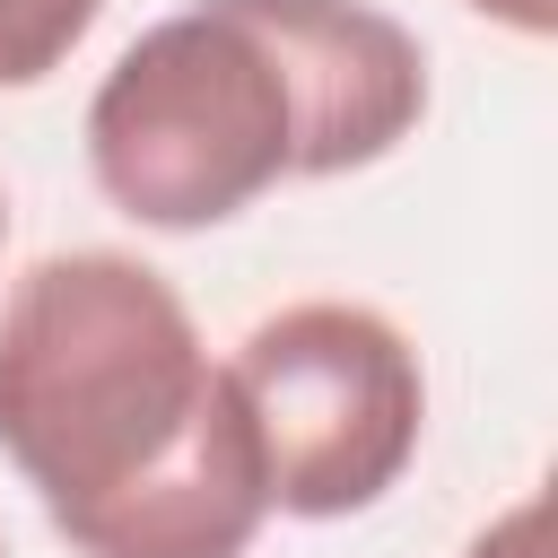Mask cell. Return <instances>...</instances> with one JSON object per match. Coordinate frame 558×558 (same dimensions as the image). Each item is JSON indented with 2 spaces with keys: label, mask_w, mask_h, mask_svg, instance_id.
<instances>
[{
  "label": "cell",
  "mask_w": 558,
  "mask_h": 558,
  "mask_svg": "<svg viewBox=\"0 0 558 558\" xmlns=\"http://www.w3.org/2000/svg\"><path fill=\"white\" fill-rule=\"evenodd\" d=\"M0 453L78 558H244L270 488L235 375L140 253H44L0 296Z\"/></svg>",
  "instance_id": "6da1fadb"
},
{
  "label": "cell",
  "mask_w": 558,
  "mask_h": 558,
  "mask_svg": "<svg viewBox=\"0 0 558 558\" xmlns=\"http://www.w3.org/2000/svg\"><path fill=\"white\" fill-rule=\"evenodd\" d=\"M418 113L427 52L375 0H192L105 70L87 166L122 218L192 235L392 157Z\"/></svg>",
  "instance_id": "7a4b0ae2"
},
{
  "label": "cell",
  "mask_w": 558,
  "mask_h": 558,
  "mask_svg": "<svg viewBox=\"0 0 558 558\" xmlns=\"http://www.w3.org/2000/svg\"><path fill=\"white\" fill-rule=\"evenodd\" d=\"M227 375L244 392L262 488L279 514L305 523L366 514L418 453L427 375L418 349L375 305H340V296L279 305L244 331Z\"/></svg>",
  "instance_id": "3957f363"
},
{
  "label": "cell",
  "mask_w": 558,
  "mask_h": 558,
  "mask_svg": "<svg viewBox=\"0 0 558 558\" xmlns=\"http://www.w3.org/2000/svg\"><path fill=\"white\" fill-rule=\"evenodd\" d=\"M96 9H105V0H0V87L52 78V70L87 44Z\"/></svg>",
  "instance_id": "277c9868"
},
{
  "label": "cell",
  "mask_w": 558,
  "mask_h": 558,
  "mask_svg": "<svg viewBox=\"0 0 558 558\" xmlns=\"http://www.w3.org/2000/svg\"><path fill=\"white\" fill-rule=\"evenodd\" d=\"M462 558H549V497H541V488H532V497H514V506H506V514H497Z\"/></svg>",
  "instance_id": "5b68a950"
},
{
  "label": "cell",
  "mask_w": 558,
  "mask_h": 558,
  "mask_svg": "<svg viewBox=\"0 0 558 558\" xmlns=\"http://www.w3.org/2000/svg\"><path fill=\"white\" fill-rule=\"evenodd\" d=\"M480 17H497V26H514V35H549L558 26V0H471Z\"/></svg>",
  "instance_id": "8992f818"
},
{
  "label": "cell",
  "mask_w": 558,
  "mask_h": 558,
  "mask_svg": "<svg viewBox=\"0 0 558 558\" xmlns=\"http://www.w3.org/2000/svg\"><path fill=\"white\" fill-rule=\"evenodd\" d=\"M0 235H9V209H0Z\"/></svg>",
  "instance_id": "52a82bcc"
},
{
  "label": "cell",
  "mask_w": 558,
  "mask_h": 558,
  "mask_svg": "<svg viewBox=\"0 0 558 558\" xmlns=\"http://www.w3.org/2000/svg\"><path fill=\"white\" fill-rule=\"evenodd\" d=\"M0 558H9V541H0Z\"/></svg>",
  "instance_id": "ba28073f"
}]
</instances>
